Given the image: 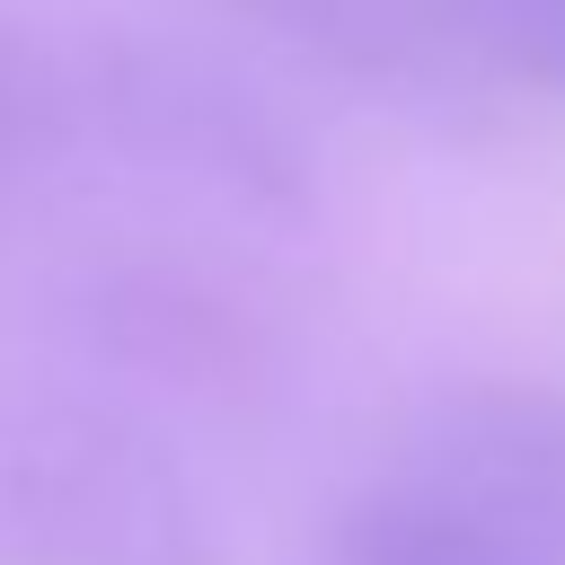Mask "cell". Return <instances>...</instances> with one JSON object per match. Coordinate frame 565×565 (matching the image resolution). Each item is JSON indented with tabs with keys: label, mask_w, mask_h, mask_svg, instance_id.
<instances>
[{
	"label": "cell",
	"mask_w": 565,
	"mask_h": 565,
	"mask_svg": "<svg viewBox=\"0 0 565 565\" xmlns=\"http://www.w3.org/2000/svg\"><path fill=\"white\" fill-rule=\"evenodd\" d=\"M79 168V124H71V44L44 35L0 0V212L44 194L53 177Z\"/></svg>",
	"instance_id": "52a82bcc"
},
{
	"label": "cell",
	"mask_w": 565,
	"mask_h": 565,
	"mask_svg": "<svg viewBox=\"0 0 565 565\" xmlns=\"http://www.w3.org/2000/svg\"><path fill=\"white\" fill-rule=\"evenodd\" d=\"M388 459L459 486L468 503L503 512L512 530H530L565 556V380H539V371L433 380L397 415Z\"/></svg>",
	"instance_id": "5b68a950"
},
{
	"label": "cell",
	"mask_w": 565,
	"mask_h": 565,
	"mask_svg": "<svg viewBox=\"0 0 565 565\" xmlns=\"http://www.w3.org/2000/svg\"><path fill=\"white\" fill-rule=\"evenodd\" d=\"M203 18L265 71L397 124L459 132L486 124V106L503 97L468 53L450 0H203Z\"/></svg>",
	"instance_id": "277c9868"
},
{
	"label": "cell",
	"mask_w": 565,
	"mask_h": 565,
	"mask_svg": "<svg viewBox=\"0 0 565 565\" xmlns=\"http://www.w3.org/2000/svg\"><path fill=\"white\" fill-rule=\"evenodd\" d=\"M309 565H565V556L547 539L512 530L503 512L468 503L459 486L380 450V468L327 503Z\"/></svg>",
	"instance_id": "8992f818"
},
{
	"label": "cell",
	"mask_w": 565,
	"mask_h": 565,
	"mask_svg": "<svg viewBox=\"0 0 565 565\" xmlns=\"http://www.w3.org/2000/svg\"><path fill=\"white\" fill-rule=\"evenodd\" d=\"M71 44L79 168H106L141 203L212 238H291L327 212V150L282 71L221 26L106 18Z\"/></svg>",
	"instance_id": "6da1fadb"
},
{
	"label": "cell",
	"mask_w": 565,
	"mask_h": 565,
	"mask_svg": "<svg viewBox=\"0 0 565 565\" xmlns=\"http://www.w3.org/2000/svg\"><path fill=\"white\" fill-rule=\"evenodd\" d=\"M450 9L494 88L565 106V0H450Z\"/></svg>",
	"instance_id": "ba28073f"
},
{
	"label": "cell",
	"mask_w": 565,
	"mask_h": 565,
	"mask_svg": "<svg viewBox=\"0 0 565 565\" xmlns=\"http://www.w3.org/2000/svg\"><path fill=\"white\" fill-rule=\"evenodd\" d=\"M35 318L62 380L185 433L194 450L274 433L300 406V327L238 256V238L185 221L88 238L44 274Z\"/></svg>",
	"instance_id": "7a4b0ae2"
},
{
	"label": "cell",
	"mask_w": 565,
	"mask_h": 565,
	"mask_svg": "<svg viewBox=\"0 0 565 565\" xmlns=\"http://www.w3.org/2000/svg\"><path fill=\"white\" fill-rule=\"evenodd\" d=\"M0 565H230L185 433L44 371L0 388Z\"/></svg>",
	"instance_id": "3957f363"
}]
</instances>
